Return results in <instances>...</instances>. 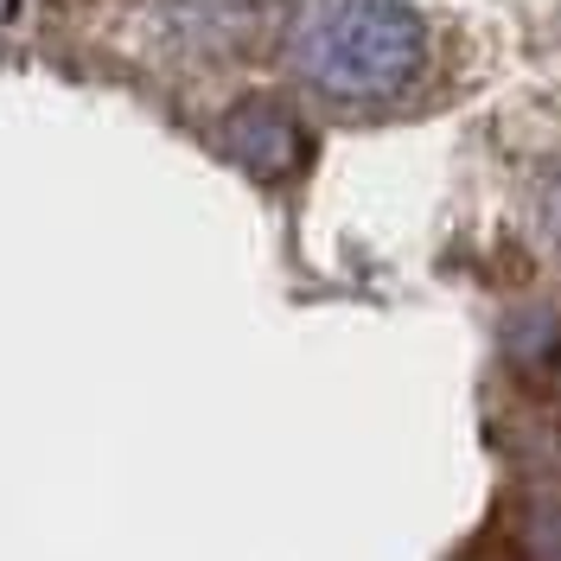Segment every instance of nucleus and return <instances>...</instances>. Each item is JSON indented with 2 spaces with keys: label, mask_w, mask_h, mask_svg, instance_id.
<instances>
[{
  "label": "nucleus",
  "mask_w": 561,
  "mask_h": 561,
  "mask_svg": "<svg viewBox=\"0 0 561 561\" xmlns=\"http://www.w3.org/2000/svg\"><path fill=\"white\" fill-rule=\"evenodd\" d=\"M224 153L255 179H287L300 173V160H307V128H300V115L280 103V96H243V103L224 115Z\"/></svg>",
  "instance_id": "f03ea898"
},
{
  "label": "nucleus",
  "mask_w": 561,
  "mask_h": 561,
  "mask_svg": "<svg viewBox=\"0 0 561 561\" xmlns=\"http://www.w3.org/2000/svg\"><path fill=\"white\" fill-rule=\"evenodd\" d=\"M268 26V0H167V33L192 58H237Z\"/></svg>",
  "instance_id": "7ed1b4c3"
},
{
  "label": "nucleus",
  "mask_w": 561,
  "mask_h": 561,
  "mask_svg": "<svg viewBox=\"0 0 561 561\" xmlns=\"http://www.w3.org/2000/svg\"><path fill=\"white\" fill-rule=\"evenodd\" d=\"M434 65V38L409 0H294L287 70L325 108H396Z\"/></svg>",
  "instance_id": "f257e3e1"
},
{
  "label": "nucleus",
  "mask_w": 561,
  "mask_h": 561,
  "mask_svg": "<svg viewBox=\"0 0 561 561\" xmlns=\"http://www.w3.org/2000/svg\"><path fill=\"white\" fill-rule=\"evenodd\" d=\"M529 230L561 262V153H549L536 167V179H529Z\"/></svg>",
  "instance_id": "20e7f679"
}]
</instances>
